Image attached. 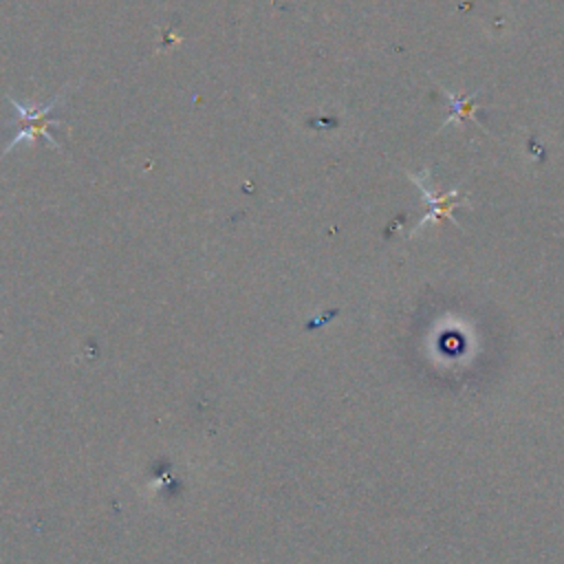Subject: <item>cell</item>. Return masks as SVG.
Segmentation results:
<instances>
[{"label": "cell", "mask_w": 564, "mask_h": 564, "mask_svg": "<svg viewBox=\"0 0 564 564\" xmlns=\"http://www.w3.org/2000/svg\"><path fill=\"white\" fill-rule=\"evenodd\" d=\"M68 88L70 86H66L62 93H57L53 97V101H48L46 106H31V108H26V106L18 104L15 97H9V104L13 106V117H11V121L7 126L13 130V137L7 143L4 154H9L15 148V143H20L24 139H35V137H44L55 150H62V145L55 141L51 130H55L57 126H64V121L57 119L53 112L64 101V93Z\"/></svg>", "instance_id": "obj_1"}]
</instances>
